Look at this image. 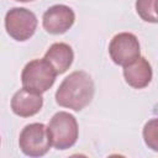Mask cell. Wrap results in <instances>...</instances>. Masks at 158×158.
Here are the masks:
<instances>
[{
	"mask_svg": "<svg viewBox=\"0 0 158 158\" xmlns=\"http://www.w3.org/2000/svg\"><path fill=\"white\" fill-rule=\"evenodd\" d=\"M152 77V67L144 57H138L133 63L123 67L125 81L135 89H143L148 86Z\"/></svg>",
	"mask_w": 158,
	"mask_h": 158,
	"instance_id": "obj_9",
	"label": "cell"
},
{
	"mask_svg": "<svg viewBox=\"0 0 158 158\" xmlns=\"http://www.w3.org/2000/svg\"><path fill=\"white\" fill-rule=\"evenodd\" d=\"M109 54L117 65L126 67L141 57V47L136 35L120 32L112 37L109 44Z\"/></svg>",
	"mask_w": 158,
	"mask_h": 158,
	"instance_id": "obj_6",
	"label": "cell"
},
{
	"mask_svg": "<svg viewBox=\"0 0 158 158\" xmlns=\"http://www.w3.org/2000/svg\"><path fill=\"white\" fill-rule=\"evenodd\" d=\"M142 135L146 146L149 149L158 152V117L151 118L144 123Z\"/></svg>",
	"mask_w": 158,
	"mask_h": 158,
	"instance_id": "obj_11",
	"label": "cell"
},
{
	"mask_svg": "<svg viewBox=\"0 0 158 158\" xmlns=\"http://www.w3.org/2000/svg\"><path fill=\"white\" fill-rule=\"evenodd\" d=\"M15 1H19V2H30V1H35V0H15Z\"/></svg>",
	"mask_w": 158,
	"mask_h": 158,
	"instance_id": "obj_14",
	"label": "cell"
},
{
	"mask_svg": "<svg viewBox=\"0 0 158 158\" xmlns=\"http://www.w3.org/2000/svg\"><path fill=\"white\" fill-rule=\"evenodd\" d=\"M44 58L51 63L57 74H63L72 65L74 52L69 44L64 42H56L47 49V52L44 53Z\"/></svg>",
	"mask_w": 158,
	"mask_h": 158,
	"instance_id": "obj_10",
	"label": "cell"
},
{
	"mask_svg": "<svg viewBox=\"0 0 158 158\" xmlns=\"http://www.w3.org/2000/svg\"><path fill=\"white\" fill-rule=\"evenodd\" d=\"M57 75L58 74L54 68L43 57L41 59H33L23 67L21 73V83L23 88L43 94L52 88Z\"/></svg>",
	"mask_w": 158,
	"mask_h": 158,
	"instance_id": "obj_3",
	"label": "cell"
},
{
	"mask_svg": "<svg viewBox=\"0 0 158 158\" xmlns=\"http://www.w3.org/2000/svg\"><path fill=\"white\" fill-rule=\"evenodd\" d=\"M10 105L15 115L20 117H31L41 111L43 106V98L42 94L22 86L14 94Z\"/></svg>",
	"mask_w": 158,
	"mask_h": 158,
	"instance_id": "obj_8",
	"label": "cell"
},
{
	"mask_svg": "<svg viewBox=\"0 0 158 158\" xmlns=\"http://www.w3.org/2000/svg\"><path fill=\"white\" fill-rule=\"evenodd\" d=\"M52 146L48 127L41 122L26 125L20 132L19 147L28 157H42Z\"/></svg>",
	"mask_w": 158,
	"mask_h": 158,
	"instance_id": "obj_4",
	"label": "cell"
},
{
	"mask_svg": "<svg viewBox=\"0 0 158 158\" xmlns=\"http://www.w3.org/2000/svg\"><path fill=\"white\" fill-rule=\"evenodd\" d=\"M5 28L15 41H27L36 32L37 17L26 7H12L5 15Z\"/></svg>",
	"mask_w": 158,
	"mask_h": 158,
	"instance_id": "obj_5",
	"label": "cell"
},
{
	"mask_svg": "<svg viewBox=\"0 0 158 158\" xmlns=\"http://www.w3.org/2000/svg\"><path fill=\"white\" fill-rule=\"evenodd\" d=\"M154 14H156V16L158 19V0L154 1Z\"/></svg>",
	"mask_w": 158,
	"mask_h": 158,
	"instance_id": "obj_13",
	"label": "cell"
},
{
	"mask_svg": "<svg viewBox=\"0 0 158 158\" xmlns=\"http://www.w3.org/2000/svg\"><path fill=\"white\" fill-rule=\"evenodd\" d=\"M154 1L156 0H136V11L138 16L146 22H158V19L154 14Z\"/></svg>",
	"mask_w": 158,
	"mask_h": 158,
	"instance_id": "obj_12",
	"label": "cell"
},
{
	"mask_svg": "<svg viewBox=\"0 0 158 158\" xmlns=\"http://www.w3.org/2000/svg\"><path fill=\"white\" fill-rule=\"evenodd\" d=\"M48 133L52 146L56 149L72 148L79 137V127L74 115L67 111H58L52 116L48 123Z\"/></svg>",
	"mask_w": 158,
	"mask_h": 158,
	"instance_id": "obj_2",
	"label": "cell"
},
{
	"mask_svg": "<svg viewBox=\"0 0 158 158\" xmlns=\"http://www.w3.org/2000/svg\"><path fill=\"white\" fill-rule=\"evenodd\" d=\"M95 85L84 70H75L67 75L56 91V102L73 111H81L93 100Z\"/></svg>",
	"mask_w": 158,
	"mask_h": 158,
	"instance_id": "obj_1",
	"label": "cell"
},
{
	"mask_svg": "<svg viewBox=\"0 0 158 158\" xmlns=\"http://www.w3.org/2000/svg\"><path fill=\"white\" fill-rule=\"evenodd\" d=\"M75 21V14L72 7L58 4L48 7L42 16L43 28L51 35L65 33Z\"/></svg>",
	"mask_w": 158,
	"mask_h": 158,
	"instance_id": "obj_7",
	"label": "cell"
}]
</instances>
